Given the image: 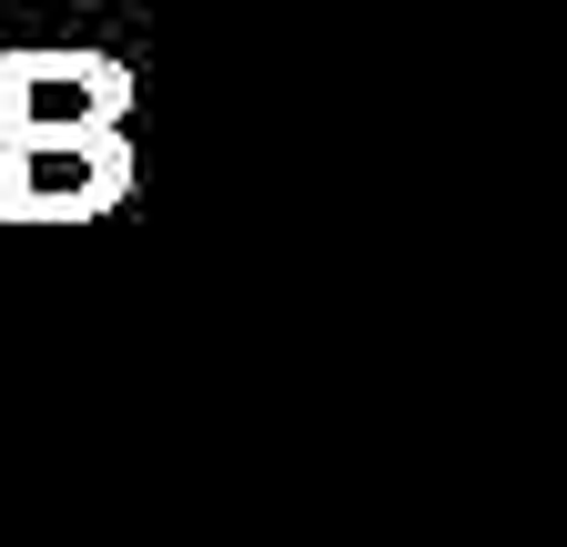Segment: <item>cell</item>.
Returning <instances> with one entry per match:
<instances>
[{
    "label": "cell",
    "mask_w": 567,
    "mask_h": 547,
    "mask_svg": "<svg viewBox=\"0 0 567 547\" xmlns=\"http://www.w3.org/2000/svg\"><path fill=\"white\" fill-rule=\"evenodd\" d=\"M132 72L92 41L0 51V224H102L132 203Z\"/></svg>",
    "instance_id": "1"
}]
</instances>
